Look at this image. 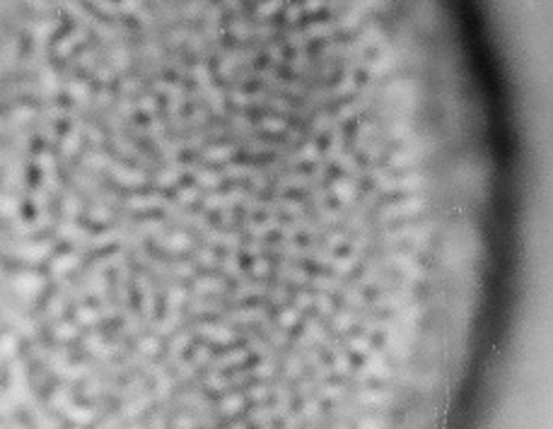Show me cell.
Masks as SVG:
<instances>
[{
    "label": "cell",
    "mask_w": 553,
    "mask_h": 429,
    "mask_svg": "<svg viewBox=\"0 0 553 429\" xmlns=\"http://www.w3.org/2000/svg\"><path fill=\"white\" fill-rule=\"evenodd\" d=\"M329 188H331V193L341 200V205H353V202H355V183L348 181L346 176L331 181V186Z\"/></svg>",
    "instance_id": "6da1fadb"
},
{
    "label": "cell",
    "mask_w": 553,
    "mask_h": 429,
    "mask_svg": "<svg viewBox=\"0 0 553 429\" xmlns=\"http://www.w3.org/2000/svg\"><path fill=\"white\" fill-rule=\"evenodd\" d=\"M317 301H319V307L324 309V314H329V311H331V301L326 299L324 294H319V297H317Z\"/></svg>",
    "instance_id": "7a4b0ae2"
}]
</instances>
